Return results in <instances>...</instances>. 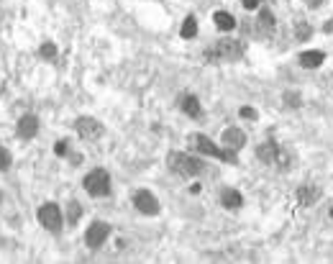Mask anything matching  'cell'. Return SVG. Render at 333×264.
<instances>
[{"mask_svg": "<svg viewBox=\"0 0 333 264\" xmlns=\"http://www.w3.org/2000/svg\"><path fill=\"white\" fill-rule=\"evenodd\" d=\"M167 164H170L172 172H177L182 177H198L205 169V164L200 159H195L190 154H182V151H172L170 157H167Z\"/></svg>", "mask_w": 333, "mask_h": 264, "instance_id": "obj_1", "label": "cell"}, {"mask_svg": "<svg viewBox=\"0 0 333 264\" xmlns=\"http://www.w3.org/2000/svg\"><path fill=\"white\" fill-rule=\"evenodd\" d=\"M187 144H190V149H195V151H200V154L218 157V159H226V162H236V157H233L231 151H223L221 146H216L205 134H193V136L187 139Z\"/></svg>", "mask_w": 333, "mask_h": 264, "instance_id": "obj_2", "label": "cell"}, {"mask_svg": "<svg viewBox=\"0 0 333 264\" xmlns=\"http://www.w3.org/2000/svg\"><path fill=\"white\" fill-rule=\"evenodd\" d=\"M85 190L90 192V195H95V197H103V195H108L110 192V177H108V172L105 169H92L87 177H85Z\"/></svg>", "mask_w": 333, "mask_h": 264, "instance_id": "obj_3", "label": "cell"}, {"mask_svg": "<svg viewBox=\"0 0 333 264\" xmlns=\"http://www.w3.org/2000/svg\"><path fill=\"white\" fill-rule=\"evenodd\" d=\"M244 54V47L239 41H218L213 52H208V59H216V62H231V59H239Z\"/></svg>", "mask_w": 333, "mask_h": 264, "instance_id": "obj_4", "label": "cell"}, {"mask_svg": "<svg viewBox=\"0 0 333 264\" xmlns=\"http://www.w3.org/2000/svg\"><path fill=\"white\" fill-rule=\"evenodd\" d=\"M39 223H41L44 228H49V231H59V228H62V210H59V205L44 203V205L39 208Z\"/></svg>", "mask_w": 333, "mask_h": 264, "instance_id": "obj_5", "label": "cell"}, {"mask_svg": "<svg viewBox=\"0 0 333 264\" xmlns=\"http://www.w3.org/2000/svg\"><path fill=\"white\" fill-rule=\"evenodd\" d=\"M133 205H136L144 215H156V213H159V203H156V197H154L149 190H138V192L133 195Z\"/></svg>", "mask_w": 333, "mask_h": 264, "instance_id": "obj_6", "label": "cell"}, {"mask_svg": "<svg viewBox=\"0 0 333 264\" xmlns=\"http://www.w3.org/2000/svg\"><path fill=\"white\" fill-rule=\"evenodd\" d=\"M108 233H110V226H108V223H103V221H95V223L87 228L85 241H87V246H90V249H98V246L108 238Z\"/></svg>", "mask_w": 333, "mask_h": 264, "instance_id": "obj_7", "label": "cell"}, {"mask_svg": "<svg viewBox=\"0 0 333 264\" xmlns=\"http://www.w3.org/2000/svg\"><path fill=\"white\" fill-rule=\"evenodd\" d=\"M77 134H80L82 139L92 141V139H100V136H103V126H100L95 118L82 116V118H77Z\"/></svg>", "mask_w": 333, "mask_h": 264, "instance_id": "obj_8", "label": "cell"}, {"mask_svg": "<svg viewBox=\"0 0 333 264\" xmlns=\"http://www.w3.org/2000/svg\"><path fill=\"white\" fill-rule=\"evenodd\" d=\"M36 131H39V118L36 116H23L18 121V136L21 139H31V136H36Z\"/></svg>", "mask_w": 333, "mask_h": 264, "instance_id": "obj_9", "label": "cell"}, {"mask_svg": "<svg viewBox=\"0 0 333 264\" xmlns=\"http://www.w3.org/2000/svg\"><path fill=\"white\" fill-rule=\"evenodd\" d=\"M244 141H246L244 131H239V128H228V131H223V144H226L228 149H241Z\"/></svg>", "mask_w": 333, "mask_h": 264, "instance_id": "obj_10", "label": "cell"}, {"mask_svg": "<svg viewBox=\"0 0 333 264\" xmlns=\"http://www.w3.org/2000/svg\"><path fill=\"white\" fill-rule=\"evenodd\" d=\"M323 59H325V54H323V52H302V54H300V64H302V67H307V70L320 67V64H323Z\"/></svg>", "mask_w": 333, "mask_h": 264, "instance_id": "obj_11", "label": "cell"}, {"mask_svg": "<svg viewBox=\"0 0 333 264\" xmlns=\"http://www.w3.org/2000/svg\"><path fill=\"white\" fill-rule=\"evenodd\" d=\"M259 157H261L264 162H269V164L277 162V159L284 164V157H279V146H277V144H261V146H259Z\"/></svg>", "mask_w": 333, "mask_h": 264, "instance_id": "obj_12", "label": "cell"}, {"mask_svg": "<svg viewBox=\"0 0 333 264\" xmlns=\"http://www.w3.org/2000/svg\"><path fill=\"white\" fill-rule=\"evenodd\" d=\"M213 21H216V26H218L221 31H231V29L236 26V18H233L231 13H226V11H218Z\"/></svg>", "mask_w": 333, "mask_h": 264, "instance_id": "obj_13", "label": "cell"}, {"mask_svg": "<svg viewBox=\"0 0 333 264\" xmlns=\"http://www.w3.org/2000/svg\"><path fill=\"white\" fill-rule=\"evenodd\" d=\"M182 111H185L187 116L198 118V116H200V103H198V98H195V95H185V98H182Z\"/></svg>", "mask_w": 333, "mask_h": 264, "instance_id": "obj_14", "label": "cell"}, {"mask_svg": "<svg viewBox=\"0 0 333 264\" xmlns=\"http://www.w3.org/2000/svg\"><path fill=\"white\" fill-rule=\"evenodd\" d=\"M221 200H223V205H226V208H241V203H244V197H241L236 190H223Z\"/></svg>", "mask_w": 333, "mask_h": 264, "instance_id": "obj_15", "label": "cell"}, {"mask_svg": "<svg viewBox=\"0 0 333 264\" xmlns=\"http://www.w3.org/2000/svg\"><path fill=\"white\" fill-rule=\"evenodd\" d=\"M198 34V21L190 16V18H185V24H182V39H193Z\"/></svg>", "mask_w": 333, "mask_h": 264, "instance_id": "obj_16", "label": "cell"}, {"mask_svg": "<svg viewBox=\"0 0 333 264\" xmlns=\"http://www.w3.org/2000/svg\"><path fill=\"white\" fill-rule=\"evenodd\" d=\"M320 195V190H315V187H310V185H305V187H300V200H302V205H307V203H313L315 197Z\"/></svg>", "mask_w": 333, "mask_h": 264, "instance_id": "obj_17", "label": "cell"}, {"mask_svg": "<svg viewBox=\"0 0 333 264\" xmlns=\"http://www.w3.org/2000/svg\"><path fill=\"white\" fill-rule=\"evenodd\" d=\"M259 24H261V29L264 31H269V29H274V18H272V13H261V18H259Z\"/></svg>", "mask_w": 333, "mask_h": 264, "instance_id": "obj_18", "label": "cell"}, {"mask_svg": "<svg viewBox=\"0 0 333 264\" xmlns=\"http://www.w3.org/2000/svg\"><path fill=\"white\" fill-rule=\"evenodd\" d=\"M54 54H57V47H54L52 41H46V44L41 47V57H46V59H52Z\"/></svg>", "mask_w": 333, "mask_h": 264, "instance_id": "obj_19", "label": "cell"}, {"mask_svg": "<svg viewBox=\"0 0 333 264\" xmlns=\"http://www.w3.org/2000/svg\"><path fill=\"white\" fill-rule=\"evenodd\" d=\"M80 218V205L77 203H69V223H75Z\"/></svg>", "mask_w": 333, "mask_h": 264, "instance_id": "obj_20", "label": "cell"}, {"mask_svg": "<svg viewBox=\"0 0 333 264\" xmlns=\"http://www.w3.org/2000/svg\"><path fill=\"white\" fill-rule=\"evenodd\" d=\"M310 36V26L307 24H300L297 26V39H307Z\"/></svg>", "mask_w": 333, "mask_h": 264, "instance_id": "obj_21", "label": "cell"}, {"mask_svg": "<svg viewBox=\"0 0 333 264\" xmlns=\"http://www.w3.org/2000/svg\"><path fill=\"white\" fill-rule=\"evenodd\" d=\"M11 164V157H8V151L6 149H0V169H6Z\"/></svg>", "mask_w": 333, "mask_h": 264, "instance_id": "obj_22", "label": "cell"}, {"mask_svg": "<svg viewBox=\"0 0 333 264\" xmlns=\"http://www.w3.org/2000/svg\"><path fill=\"white\" fill-rule=\"evenodd\" d=\"M67 149H69V144H67V141H59V144L54 146V151H57V157H64V154H67Z\"/></svg>", "mask_w": 333, "mask_h": 264, "instance_id": "obj_23", "label": "cell"}, {"mask_svg": "<svg viewBox=\"0 0 333 264\" xmlns=\"http://www.w3.org/2000/svg\"><path fill=\"white\" fill-rule=\"evenodd\" d=\"M239 113H241V118H256V111H254V108H241Z\"/></svg>", "mask_w": 333, "mask_h": 264, "instance_id": "obj_24", "label": "cell"}, {"mask_svg": "<svg viewBox=\"0 0 333 264\" xmlns=\"http://www.w3.org/2000/svg\"><path fill=\"white\" fill-rule=\"evenodd\" d=\"M259 3H261V0H244V8H249V11H251V8H256Z\"/></svg>", "mask_w": 333, "mask_h": 264, "instance_id": "obj_25", "label": "cell"}, {"mask_svg": "<svg viewBox=\"0 0 333 264\" xmlns=\"http://www.w3.org/2000/svg\"><path fill=\"white\" fill-rule=\"evenodd\" d=\"M0 200H3V192H0Z\"/></svg>", "mask_w": 333, "mask_h": 264, "instance_id": "obj_26", "label": "cell"}, {"mask_svg": "<svg viewBox=\"0 0 333 264\" xmlns=\"http://www.w3.org/2000/svg\"><path fill=\"white\" fill-rule=\"evenodd\" d=\"M330 218H333V210H330Z\"/></svg>", "mask_w": 333, "mask_h": 264, "instance_id": "obj_27", "label": "cell"}]
</instances>
